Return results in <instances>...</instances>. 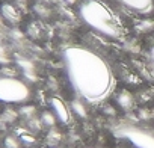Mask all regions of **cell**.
Wrapping results in <instances>:
<instances>
[{"mask_svg": "<svg viewBox=\"0 0 154 148\" xmlns=\"http://www.w3.org/2000/svg\"><path fill=\"white\" fill-rule=\"evenodd\" d=\"M63 65L74 92L88 103H101L115 86V77L109 63L95 51L71 45L63 50Z\"/></svg>", "mask_w": 154, "mask_h": 148, "instance_id": "obj_1", "label": "cell"}, {"mask_svg": "<svg viewBox=\"0 0 154 148\" xmlns=\"http://www.w3.org/2000/svg\"><path fill=\"white\" fill-rule=\"evenodd\" d=\"M79 15L89 27L106 36L118 38L121 35L122 29L118 17L101 0H85L79 8Z\"/></svg>", "mask_w": 154, "mask_h": 148, "instance_id": "obj_2", "label": "cell"}, {"mask_svg": "<svg viewBox=\"0 0 154 148\" xmlns=\"http://www.w3.org/2000/svg\"><path fill=\"white\" fill-rule=\"evenodd\" d=\"M30 98V88L26 82L11 76H0V103L20 104Z\"/></svg>", "mask_w": 154, "mask_h": 148, "instance_id": "obj_3", "label": "cell"}, {"mask_svg": "<svg viewBox=\"0 0 154 148\" xmlns=\"http://www.w3.org/2000/svg\"><path fill=\"white\" fill-rule=\"evenodd\" d=\"M115 134L128 140L134 148H154V133L148 130L134 125H121L115 130Z\"/></svg>", "mask_w": 154, "mask_h": 148, "instance_id": "obj_4", "label": "cell"}, {"mask_svg": "<svg viewBox=\"0 0 154 148\" xmlns=\"http://www.w3.org/2000/svg\"><path fill=\"white\" fill-rule=\"evenodd\" d=\"M116 2L125 6L127 9L142 15H146L154 9V0H116Z\"/></svg>", "mask_w": 154, "mask_h": 148, "instance_id": "obj_5", "label": "cell"}, {"mask_svg": "<svg viewBox=\"0 0 154 148\" xmlns=\"http://www.w3.org/2000/svg\"><path fill=\"white\" fill-rule=\"evenodd\" d=\"M51 106H53V110H54V116L59 121H62V122L69 121V110L60 98H51Z\"/></svg>", "mask_w": 154, "mask_h": 148, "instance_id": "obj_6", "label": "cell"}, {"mask_svg": "<svg viewBox=\"0 0 154 148\" xmlns=\"http://www.w3.org/2000/svg\"><path fill=\"white\" fill-rule=\"evenodd\" d=\"M118 101H119V104H121L122 107H128V106L131 104V97H130V94L122 92V94L118 97Z\"/></svg>", "mask_w": 154, "mask_h": 148, "instance_id": "obj_7", "label": "cell"}, {"mask_svg": "<svg viewBox=\"0 0 154 148\" xmlns=\"http://www.w3.org/2000/svg\"><path fill=\"white\" fill-rule=\"evenodd\" d=\"M72 109H74L77 113H79L80 116H85V115H86V112H85V107L80 104V101H74V103H72Z\"/></svg>", "mask_w": 154, "mask_h": 148, "instance_id": "obj_8", "label": "cell"}, {"mask_svg": "<svg viewBox=\"0 0 154 148\" xmlns=\"http://www.w3.org/2000/svg\"><path fill=\"white\" fill-rule=\"evenodd\" d=\"M42 121H44L45 124H48V125H53L54 121H56V116L51 115V113H44V115H42Z\"/></svg>", "mask_w": 154, "mask_h": 148, "instance_id": "obj_9", "label": "cell"}, {"mask_svg": "<svg viewBox=\"0 0 154 148\" xmlns=\"http://www.w3.org/2000/svg\"><path fill=\"white\" fill-rule=\"evenodd\" d=\"M5 143H6V146H8V148H18V142H17L14 137H8Z\"/></svg>", "mask_w": 154, "mask_h": 148, "instance_id": "obj_10", "label": "cell"}, {"mask_svg": "<svg viewBox=\"0 0 154 148\" xmlns=\"http://www.w3.org/2000/svg\"><path fill=\"white\" fill-rule=\"evenodd\" d=\"M149 60H151V65H152V68H154V42H152L151 47H149Z\"/></svg>", "mask_w": 154, "mask_h": 148, "instance_id": "obj_11", "label": "cell"}, {"mask_svg": "<svg viewBox=\"0 0 154 148\" xmlns=\"http://www.w3.org/2000/svg\"><path fill=\"white\" fill-rule=\"evenodd\" d=\"M65 2H66L68 5H74V3L77 2V0H65Z\"/></svg>", "mask_w": 154, "mask_h": 148, "instance_id": "obj_12", "label": "cell"}]
</instances>
